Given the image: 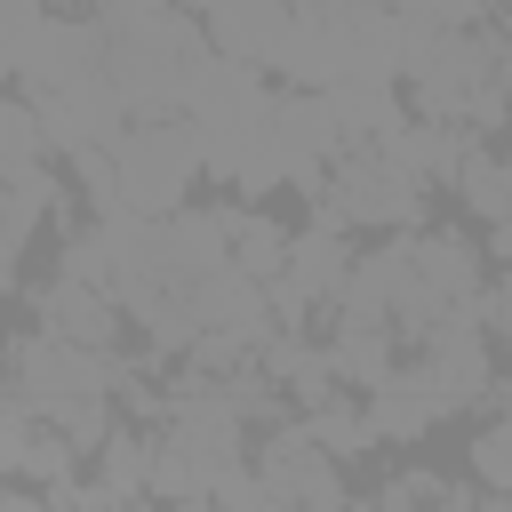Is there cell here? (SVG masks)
I'll use <instances>...</instances> for the list:
<instances>
[{"label": "cell", "mask_w": 512, "mask_h": 512, "mask_svg": "<svg viewBox=\"0 0 512 512\" xmlns=\"http://www.w3.org/2000/svg\"><path fill=\"white\" fill-rule=\"evenodd\" d=\"M96 24L128 120H184V72L208 56V32L168 0H96Z\"/></svg>", "instance_id": "cell-1"}, {"label": "cell", "mask_w": 512, "mask_h": 512, "mask_svg": "<svg viewBox=\"0 0 512 512\" xmlns=\"http://www.w3.org/2000/svg\"><path fill=\"white\" fill-rule=\"evenodd\" d=\"M200 176V144H192V120H128L120 144H112V192L128 216H152L168 224L184 208Z\"/></svg>", "instance_id": "cell-2"}, {"label": "cell", "mask_w": 512, "mask_h": 512, "mask_svg": "<svg viewBox=\"0 0 512 512\" xmlns=\"http://www.w3.org/2000/svg\"><path fill=\"white\" fill-rule=\"evenodd\" d=\"M312 224H368V232H424V184L408 168H392L376 144L344 152L328 168V192L312 200Z\"/></svg>", "instance_id": "cell-3"}, {"label": "cell", "mask_w": 512, "mask_h": 512, "mask_svg": "<svg viewBox=\"0 0 512 512\" xmlns=\"http://www.w3.org/2000/svg\"><path fill=\"white\" fill-rule=\"evenodd\" d=\"M8 376H16V400L24 408H56V400H104L128 384V368L112 352H88V344H64L48 328H32L16 352H8Z\"/></svg>", "instance_id": "cell-4"}, {"label": "cell", "mask_w": 512, "mask_h": 512, "mask_svg": "<svg viewBox=\"0 0 512 512\" xmlns=\"http://www.w3.org/2000/svg\"><path fill=\"white\" fill-rule=\"evenodd\" d=\"M32 120H40V144L80 160V152H112L120 128H128V104L112 80H88V88H64V96H24Z\"/></svg>", "instance_id": "cell-5"}, {"label": "cell", "mask_w": 512, "mask_h": 512, "mask_svg": "<svg viewBox=\"0 0 512 512\" xmlns=\"http://www.w3.org/2000/svg\"><path fill=\"white\" fill-rule=\"evenodd\" d=\"M88 80H112V48H104V24L96 16H48L40 24V48L24 64V96H64V88H88Z\"/></svg>", "instance_id": "cell-6"}, {"label": "cell", "mask_w": 512, "mask_h": 512, "mask_svg": "<svg viewBox=\"0 0 512 512\" xmlns=\"http://www.w3.org/2000/svg\"><path fill=\"white\" fill-rule=\"evenodd\" d=\"M400 384H416L440 416L472 408V400L488 392V344H480V328H432L424 352L400 368Z\"/></svg>", "instance_id": "cell-7"}, {"label": "cell", "mask_w": 512, "mask_h": 512, "mask_svg": "<svg viewBox=\"0 0 512 512\" xmlns=\"http://www.w3.org/2000/svg\"><path fill=\"white\" fill-rule=\"evenodd\" d=\"M256 480L272 496H288L296 512H344V480H336V456L312 448L304 424H280L264 448H256Z\"/></svg>", "instance_id": "cell-8"}, {"label": "cell", "mask_w": 512, "mask_h": 512, "mask_svg": "<svg viewBox=\"0 0 512 512\" xmlns=\"http://www.w3.org/2000/svg\"><path fill=\"white\" fill-rule=\"evenodd\" d=\"M272 72H280L288 88H304V96H328V88L352 80V40L328 24L320 0H296V24H288V40H280Z\"/></svg>", "instance_id": "cell-9"}, {"label": "cell", "mask_w": 512, "mask_h": 512, "mask_svg": "<svg viewBox=\"0 0 512 512\" xmlns=\"http://www.w3.org/2000/svg\"><path fill=\"white\" fill-rule=\"evenodd\" d=\"M288 24H296V0H208V8H200V32H208V48H216V56H240V64H256V72L280 56Z\"/></svg>", "instance_id": "cell-10"}, {"label": "cell", "mask_w": 512, "mask_h": 512, "mask_svg": "<svg viewBox=\"0 0 512 512\" xmlns=\"http://www.w3.org/2000/svg\"><path fill=\"white\" fill-rule=\"evenodd\" d=\"M160 272L176 288H200L216 272H232V232H224V208H176L160 224Z\"/></svg>", "instance_id": "cell-11"}, {"label": "cell", "mask_w": 512, "mask_h": 512, "mask_svg": "<svg viewBox=\"0 0 512 512\" xmlns=\"http://www.w3.org/2000/svg\"><path fill=\"white\" fill-rule=\"evenodd\" d=\"M48 208H56L48 160H8V168H0V296L16 288V256H24V240L40 232Z\"/></svg>", "instance_id": "cell-12"}, {"label": "cell", "mask_w": 512, "mask_h": 512, "mask_svg": "<svg viewBox=\"0 0 512 512\" xmlns=\"http://www.w3.org/2000/svg\"><path fill=\"white\" fill-rule=\"evenodd\" d=\"M40 328L48 336H64V344H88V352H112L120 344V304L104 296V288H80V280H48L40 288Z\"/></svg>", "instance_id": "cell-13"}, {"label": "cell", "mask_w": 512, "mask_h": 512, "mask_svg": "<svg viewBox=\"0 0 512 512\" xmlns=\"http://www.w3.org/2000/svg\"><path fill=\"white\" fill-rule=\"evenodd\" d=\"M376 152H384L392 168H408L416 184H456V168H464V152H472V128H456V120H400Z\"/></svg>", "instance_id": "cell-14"}, {"label": "cell", "mask_w": 512, "mask_h": 512, "mask_svg": "<svg viewBox=\"0 0 512 512\" xmlns=\"http://www.w3.org/2000/svg\"><path fill=\"white\" fill-rule=\"evenodd\" d=\"M352 248H344V232L336 224H312V232H296L288 240V288L304 296V304H344V288H352Z\"/></svg>", "instance_id": "cell-15"}, {"label": "cell", "mask_w": 512, "mask_h": 512, "mask_svg": "<svg viewBox=\"0 0 512 512\" xmlns=\"http://www.w3.org/2000/svg\"><path fill=\"white\" fill-rule=\"evenodd\" d=\"M328 112H336V128H344V152H368V144H384L408 112H400V88H376V80H344V88H328Z\"/></svg>", "instance_id": "cell-16"}, {"label": "cell", "mask_w": 512, "mask_h": 512, "mask_svg": "<svg viewBox=\"0 0 512 512\" xmlns=\"http://www.w3.org/2000/svg\"><path fill=\"white\" fill-rule=\"evenodd\" d=\"M224 232H232V272H248V280H280L288 272V232L264 208H224Z\"/></svg>", "instance_id": "cell-17"}, {"label": "cell", "mask_w": 512, "mask_h": 512, "mask_svg": "<svg viewBox=\"0 0 512 512\" xmlns=\"http://www.w3.org/2000/svg\"><path fill=\"white\" fill-rule=\"evenodd\" d=\"M328 360H336V376H352L360 392H384V384H392V368H400L392 328H360V320H344V328H336Z\"/></svg>", "instance_id": "cell-18"}, {"label": "cell", "mask_w": 512, "mask_h": 512, "mask_svg": "<svg viewBox=\"0 0 512 512\" xmlns=\"http://www.w3.org/2000/svg\"><path fill=\"white\" fill-rule=\"evenodd\" d=\"M360 416H368V432H376V440H424V432L440 424V408H432L416 384H400V368H392V384H384V392H368V408H360Z\"/></svg>", "instance_id": "cell-19"}, {"label": "cell", "mask_w": 512, "mask_h": 512, "mask_svg": "<svg viewBox=\"0 0 512 512\" xmlns=\"http://www.w3.org/2000/svg\"><path fill=\"white\" fill-rule=\"evenodd\" d=\"M456 192H464V208L496 232V224H512V160H496V152H464V168H456Z\"/></svg>", "instance_id": "cell-20"}, {"label": "cell", "mask_w": 512, "mask_h": 512, "mask_svg": "<svg viewBox=\"0 0 512 512\" xmlns=\"http://www.w3.org/2000/svg\"><path fill=\"white\" fill-rule=\"evenodd\" d=\"M304 432H312V448H328L336 464H352V456H368L376 448V432H368V416H352V408H304Z\"/></svg>", "instance_id": "cell-21"}, {"label": "cell", "mask_w": 512, "mask_h": 512, "mask_svg": "<svg viewBox=\"0 0 512 512\" xmlns=\"http://www.w3.org/2000/svg\"><path fill=\"white\" fill-rule=\"evenodd\" d=\"M32 416H48V432H64L72 448H104L112 440V408L104 400H56V408H32Z\"/></svg>", "instance_id": "cell-22"}, {"label": "cell", "mask_w": 512, "mask_h": 512, "mask_svg": "<svg viewBox=\"0 0 512 512\" xmlns=\"http://www.w3.org/2000/svg\"><path fill=\"white\" fill-rule=\"evenodd\" d=\"M472 472H480L496 496H512V408H504V416L472 440Z\"/></svg>", "instance_id": "cell-23"}, {"label": "cell", "mask_w": 512, "mask_h": 512, "mask_svg": "<svg viewBox=\"0 0 512 512\" xmlns=\"http://www.w3.org/2000/svg\"><path fill=\"white\" fill-rule=\"evenodd\" d=\"M48 144H40V120H32V104L24 96H0V168L8 160H40Z\"/></svg>", "instance_id": "cell-24"}, {"label": "cell", "mask_w": 512, "mask_h": 512, "mask_svg": "<svg viewBox=\"0 0 512 512\" xmlns=\"http://www.w3.org/2000/svg\"><path fill=\"white\" fill-rule=\"evenodd\" d=\"M216 512H296V504H288V496H272L256 472H232V480L216 488Z\"/></svg>", "instance_id": "cell-25"}, {"label": "cell", "mask_w": 512, "mask_h": 512, "mask_svg": "<svg viewBox=\"0 0 512 512\" xmlns=\"http://www.w3.org/2000/svg\"><path fill=\"white\" fill-rule=\"evenodd\" d=\"M24 448H32V408H24L16 392H0V472H16Z\"/></svg>", "instance_id": "cell-26"}, {"label": "cell", "mask_w": 512, "mask_h": 512, "mask_svg": "<svg viewBox=\"0 0 512 512\" xmlns=\"http://www.w3.org/2000/svg\"><path fill=\"white\" fill-rule=\"evenodd\" d=\"M488 328H496V336L512 344V272H504V280L488 288Z\"/></svg>", "instance_id": "cell-27"}, {"label": "cell", "mask_w": 512, "mask_h": 512, "mask_svg": "<svg viewBox=\"0 0 512 512\" xmlns=\"http://www.w3.org/2000/svg\"><path fill=\"white\" fill-rule=\"evenodd\" d=\"M0 512H56V504L32 496V488H0Z\"/></svg>", "instance_id": "cell-28"}, {"label": "cell", "mask_w": 512, "mask_h": 512, "mask_svg": "<svg viewBox=\"0 0 512 512\" xmlns=\"http://www.w3.org/2000/svg\"><path fill=\"white\" fill-rule=\"evenodd\" d=\"M176 512H216V496H184V504H176Z\"/></svg>", "instance_id": "cell-29"}, {"label": "cell", "mask_w": 512, "mask_h": 512, "mask_svg": "<svg viewBox=\"0 0 512 512\" xmlns=\"http://www.w3.org/2000/svg\"><path fill=\"white\" fill-rule=\"evenodd\" d=\"M496 256H504V264H512V224H496Z\"/></svg>", "instance_id": "cell-30"}, {"label": "cell", "mask_w": 512, "mask_h": 512, "mask_svg": "<svg viewBox=\"0 0 512 512\" xmlns=\"http://www.w3.org/2000/svg\"><path fill=\"white\" fill-rule=\"evenodd\" d=\"M480 512H512V496H488V504H480Z\"/></svg>", "instance_id": "cell-31"}, {"label": "cell", "mask_w": 512, "mask_h": 512, "mask_svg": "<svg viewBox=\"0 0 512 512\" xmlns=\"http://www.w3.org/2000/svg\"><path fill=\"white\" fill-rule=\"evenodd\" d=\"M480 8H504V16H512V0H480Z\"/></svg>", "instance_id": "cell-32"}, {"label": "cell", "mask_w": 512, "mask_h": 512, "mask_svg": "<svg viewBox=\"0 0 512 512\" xmlns=\"http://www.w3.org/2000/svg\"><path fill=\"white\" fill-rule=\"evenodd\" d=\"M200 8H208V0H200Z\"/></svg>", "instance_id": "cell-33"}, {"label": "cell", "mask_w": 512, "mask_h": 512, "mask_svg": "<svg viewBox=\"0 0 512 512\" xmlns=\"http://www.w3.org/2000/svg\"><path fill=\"white\" fill-rule=\"evenodd\" d=\"M504 408H512V400H504Z\"/></svg>", "instance_id": "cell-34"}]
</instances>
